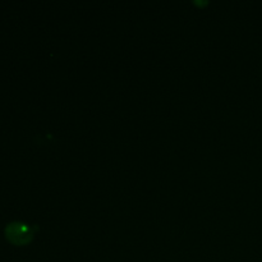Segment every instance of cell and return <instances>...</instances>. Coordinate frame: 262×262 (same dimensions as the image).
I'll use <instances>...</instances> for the list:
<instances>
[{"mask_svg":"<svg viewBox=\"0 0 262 262\" xmlns=\"http://www.w3.org/2000/svg\"><path fill=\"white\" fill-rule=\"evenodd\" d=\"M37 227H31L27 223L12 222L4 228L5 238L14 246H26L32 242Z\"/></svg>","mask_w":262,"mask_h":262,"instance_id":"6da1fadb","label":"cell"}]
</instances>
